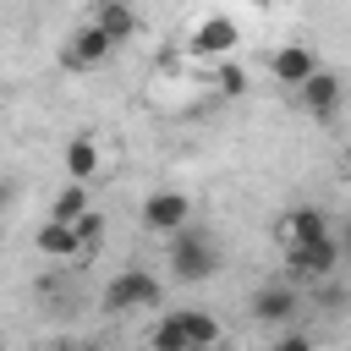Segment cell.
Returning <instances> with one entry per match:
<instances>
[{"label":"cell","mask_w":351,"mask_h":351,"mask_svg":"<svg viewBox=\"0 0 351 351\" xmlns=\"http://www.w3.org/2000/svg\"><path fill=\"white\" fill-rule=\"evenodd\" d=\"M192 219V203H186V192H176V186H165V192H154V197H143V225L148 230H159V236H170V230H181Z\"/></svg>","instance_id":"obj_8"},{"label":"cell","mask_w":351,"mask_h":351,"mask_svg":"<svg viewBox=\"0 0 351 351\" xmlns=\"http://www.w3.org/2000/svg\"><path fill=\"white\" fill-rule=\"evenodd\" d=\"M340 258H351V219H346V230H340Z\"/></svg>","instance_id":"obj_18"},{"label":"cell","mask_w":351,"mask_h":351,"mask_svg":"<svg viewBox=\"0 0 351 351\" xmlns=\"http://www.w3.org/2000/svg\"><path fill=\"white\" fill-rule=\"evenodd\" d=\"M66 176H71V181H93V176H99V148H93L88 132H77V137L66 143Z\"/></svg>","instance_id":"obj_12"},{"label":"cell","mask_w":351,"mask_h":351,"mask_svg":"<svg viewBox=\"0 0 351 351\" xmlns=\"http://www.w3.org/2000/svg\"><path fill=\"white\" fill-rule=\"evenodd\" d=\"M296 307H302V285L296 280H274V285L252 291V318L258 324H285V318H296Z\"/></svg>","instance_id":"obj_7"},{"label":"cell","mask_w":351,"mask_h":351,"mask_svg":"<svg viewBox=\"0 0 351 351\" xmlns=\"http://www.w3.org/2000/svg\"><path fill=\"white\" fill-rule=\"evenodd\" d=\"M219 269V241L203 230V225H181V230H170V274L181 280V285H197V280H208Z\"/></svg>","instance_id":"obj_1"},{"label":"cell","mask_w":351,"mask_h":351,"mask_svg":"<svg viewBox=\"0 0 351 351\" xmlns=\"http://www.w3.org/2000/svg\"><path fill=\"white\" fill-rule=\"evenodd\" d=\"M280 230H285V241H313V236H329V214L324 208H291L280 219Z\"/></svg>","instance_id":"obj_13"},{"label":"cell","mask_w":351,"mask_h":351,"mask_svg":"<svg viewBox=\"0 0 351 351\" xmlns=\"http://www.w3.org/2000/svg\"><path fill=\"white\" fill-rule=\"evenodd\" d=\"M88 208V181H71L60 197H55V208H49V219H77Z\"/></svg>","instance_id":"obj_15"},{"label":"cell","mask_w":351,"mask_h":351,"mask_svg":"<svg viewBox=\"0 0 351 351\" xmlns=\"http://www.w3.org/2000/svg\"><path fill=\"white\" fill-rule=\"evenodd\" d=\"M219 340V318L197 313V307H181V313H165L154 324V346L159 351H197V346H214Z\"/></svg>","instance_id":"obj_3"},{"label":"cell","mask_w":351,"mask_h":351,"mask_svg":"<svg viewBox=\"0 0 351 351\" xmlns=\"http://www.w3.org/2000/svg\"><path fill=\"white\" fill-rule=\"evenodd\" d=\"M110 55H115V38H110L99 22H88V27H77V33L66 38L60 66H66V71H93V66H104Z\"/></svg>","instance_id":"obj_5"},{"label":"cell","mask_w":351,"mask_h":351,"mask_svg":"<svg viewBox=\"0 0 351 351\" xmlns=\"http://www.w3.org/2000/svg\"><path fill=\"white\" fill-rule=\"evenodd\" d=\"M137 307H159V274L148 269H121L110 285H104V313H137Z\"/></svg>","instance_id":"obj_4"},{"label":"cell","mask_w":351,"mask_h":351,"mask_svg":"<svg viewBox=\"0 0 351 351\" xmlns=\"http://www.w3.org/2000/svg\"><path fill=\"white\" fill-rule=\"evenodd\" d=\"M296 99H302V110L313 115V121H335V110H340V99H346V82L335 77V71H313L302 88H296Z\"/></svg>","instance_id":"obj_6"},{"label":"cell","mask_w":351,"mask_h":351,"mask_svg":"<svg viewBox=\"0 0 351 351\" xmlns=\"http://www.w3.org/2000/svg\"><path fill=\"white\" fill-rule=\"evenodd\" d=\"M346 170H351V143H346Z\"/></svg>","instance_id":"obj_19"},{"label":"cell","mask_w":351,"mask_h":351,"mask_svg":"<svg viewBox=\"0 0 351 351\" xmlns=\"http://www.w3.org/2000/svg\"><path fill=\"white\" fill-rule=\"evenodd\" d=\"M269 71H274V82H285V88H302V82L318 71V55H313V44L291 38V44H280V49H274Z\"/></svg>","instance_id":"obj_9"},{"label":"cell","mask_w":351,"mask_h":351,"mask_svg":"<svg viewBox=\"0 0 351 351\" xmlns=\"http://www.w3.org/2000/svg\"><path fill=\"white\" fill-rule=\"evenodd\" d=\"M335 269H340V236L285 241V280H296V285H324Z\"/></svg>","instance_id":"obj_2"},{"label":"cell","mask_w":351,"mask_h":351,"mask_svg":"<svg viewBox=\"0 0 351 351\" xmlns=\"http://www.w3.org/2000/svg\"><path fill=\"white\" fill-rule=\"evenodd\" d=\"M38 252H49V258H71V252H82L77 225H71V219H44V230H38Z\"/></svg>","instance_id":"obj_14"},{"label":"cell","mask_w":351,"mask_h":351,"mask_svg":"<svg viewBox=\"0 0 351 351\" xmlns=\"http://www.w3.org/2000/svg\"><path fill=\"white\" fill-rule=\"evenodd\" d=\"M236 44H241V27H236L230 16H203L186 49H192V55H208V60H219V55H230Z\"/></svg>","instance_id":"obj_10"},{"label":"cell","mask_w":351,"mask_h":351,"mask_svg":"<svg viewBox=\"0 0 351 351\" xmlns=\"http://www.w3.org/2000/svg\"><path fill=\"white\" fill-rule=\"evenodd\" d=\"M214 88H219L225 99H241V93H247V71H241V66H219V71H214Z\"/></svg>","instance_id":"obj_17"},{"label":"cell","mask_w":351,"mask_h":351,"mask_svg":"<svg viewBox=\"0 0 351 351\" xmlns=\"http://www.w3.org/2000/svg\"><path fill=\"white\" fill-rule=\"evenodd\" d=\"M93 22H99V27H104L115 44H126V38L143 27V22H137V11H132L126 0H99V16H93Z\"/></svg>","instance_id":"obj_11"},{"label":"cell","mask_w":351,"mask_h":351,"mask_svg":"<svg viewBox=\"0 0 351 351\" xmlns=\"http://www.w3.org/2000/svg\"><path fill=\"white\" fill-rule=\"evenodd\" d=\"M71 225H77V241H82V252H93V247H99V236H104V219H99L93 208H82Z\"/></svg>","instance_id":"obj_16"}]
</instances>
